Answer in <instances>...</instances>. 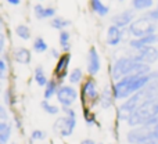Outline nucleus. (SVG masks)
<instances>
[{"mask_svg":"<svg viewBox=\"0 0 158 144\" xmlns=\"http://www.w3.org/2000/svg\"><path fill=\"white\" fill-rule=\"evenodd\" d=\"M156 44H158V32L143 36V38H132L129 40V47L133 51H139L147 46H156Z\"/></svg>","mask_w":158,"mask_h":144,"instance_id":"12","label":"nucleus"},{"mask_svg":"<svg viewBox=\"0 0 158 144\" xmlns=\"http://www.w3.org/2000/svg\"><path fill=\"white\" fill-rule=\"evenodd\" d=\"M63 111H64V115H67V117L77 118V112H75V109H72V107H68V108H63Z\"/></svg>","mask_w":158,"mask_h":144,"instance_id":"35","label":"nucleus"},{"mask_svg":"<svg viewBox=\"0 0 158 144\" xmlns=\"http://www.w3.org/2000/svg\"><path fill=\"white\" fill-rule=\"evenodd\" d=\"M40 107H42V109H43L46 114H49V115H57L58 112H60L58 107L54 105V104H52L49 100H46V98L40 103Z\"/></svg>","mask_w":158,"mask_h":144,"instance_id":"26","label":"nucleus"},{"mask_svg":"<svg viewBox=\"0 0 158 144\" xmlns=\"http://www.w3.org/2000/svg\"><path fill=\"white\" fill-rule=\"evenodd\" d=\"M56 97H57L58 103L63 105V108H68L75 104L78 98V92L72 84H60Z\"/></svg>","mask_w":158,"mask_h":144,"instance_id":"8","label":"nucleus"},{"mask_svg":"<svg viewBox=\"0 0 158 144\" xmlns=\"http://www.w3.org/2000/svg\"><path fill=\"white\" fill-rule=\"evenodd\" d=\"M83 119H85V122H86L89 126L96 125V122H97L96 114H94V112L90 111L89 108H83Z\"/></svg>","mask_w":158,"mask_h":144,"instance_id":"29","label":"nucleus"},{"mask_svg":"<svg viewBox=\"0 0 158 144\" xmlns=\"http://www.w3.org/2000/svg\"><path fill=\"white\" fill-rule=\"evenodd\" d=\"M150 80L151 78L150 73H148V75H129L122 78L121 80L114 82L112 93H114L115 100H126V98H129L131 96L140 92Z\"/></svg>","mask_w":158,"mask_h":144,"instance_id":"2","label":"nucleus"},{"mask_svg":"<svg viewBox=\"0 0 158 144\" xmlns=\"http://www.w3.org/2000/svg\"><path fill=\"white\" fill-rule=\"evenodd\" d=\"M126 142L129 144H158V136L150 126H136L126 133Z\"/></svg>","mask_w":158,"mask_h":144,"instance_id":"4","label":"nucleus"},{"mask_svg":"<svg viewBox=\"0 0 158 144\" xmlns=\"http://www.w3.org/2000/svg\"><path fill=\"white\" fill-rule=\"evenodd\" d=\"M7 75V65H6V61L3 58H0V80L6 79Z\"/></svg>","mask_w":158,"mask_h":144,"instance_id":"33","label":"nucleus"},{"mask_svg":"<svg viewBox=\"0 0 158 144\" xmlns=\"http://www.w3.org/2000/svg\"><path fill=\"white\" fill-rule=\"evenodd\" d=\"M146 100H158V80H150L142 89Z\"/></svg>","mask_w":158,"mask_h":144,"instance_id":"18","label":"nucleus"},{"mask_svg":"<svg viewBox=\"0 0 158 144\" xmlns=\"http://www.w3.org/2000/svg\"><path fill=\"white\" fill-rule=\"evenodd\" d=\"M158 29V24L154 22L147 15H142L136 18L128 28V33L132 38H143V36L156 33Z\"/></svg>","mask_w":158,"mask_h":144,"instance_id":"5","label":"nucleus"},{"mask_svg":"<svg viewBox=\"0 0 158 144\" xmlns=\"http://www.w3.org/2000/svg\"><path fill=\"white\" fill-rule=\"evenodd\" d=\"M158 117V100L144 101L136 111L132 114L126 123L129 128L136 126H150L153 128L156 125V118Z\"/></svg>","mask_w":158,"mask_h":144,"instance_id":"3","label":"nucleus"},{"mask_svg":"<svg viewBox=\"0 0 158 144\" xmlns=\"http://www.w3.org/2000/svg\"><path fill=\"white\" fill-rule=\"evenodd\" d=\"M157 123H158V117L156 118V125H157ZM156 125H154V126H156Z\"/></svg>","mask_w":158,"mask_h":144,"instance_id":"45","label":"nucleus"},{"mask_svg":"<svg viewBox=\"0 0 158 144\" xmlns=\"http://www.w3.org/2000/svg\"><path fill=\"white\" fill-rule=\"evenodd\" d=\"M107 44L108 46H118V44L121 43V42L123 40V29H121V28L115 27V25H110L108 29H107Z\"/></svg>","mask_w":158,"mask_h":144,"instance_id":"14","label":"nucleus"},{"mask_svg":"<svg viewBox=\"0 0 158 144\" xmlns=\"http://www.w3.org/2000/svg\"><path fill=\"white\" fill-rule=\"evenodd\" d=\"M32 49H33V51H36V53H39V54H42V53H46L47 50H49V46H47L46 40H44L43 38L38 36V38L33 40Z\"/></svg>","mask_w":158,"mask_h":144,"instance_id":"24","label":"nucleus"},{"mask_svg":"<svg viewBox=\"0 0 158 144\" xmlns=\"http://www.w3.org/2000/svg\"><path fill=\"white\" fill-rule=\"evenodd\" d=\"M11 90L10 89H7L6 90V93H4V103L7 104V105H11V104H14V98H13V96H11Z\"/></svg>","mask_w":158,"mask_h":144,"instance_id":"34","label":"nucleus"},{"mask_svg":"<svg viewBox=\"0 0 158 144\" xmlns=\"http://www.w3.org/2000/svg\"><path fill=\"white\" fill-rule=\"evenodd\" d=\"M8 125H10L8 119H4V118H0V130H3L4 128H7Z\"/></svg>","mask_w":158,"mask_h":144,"instance_id":"38","label":"nucleus"},{"mask_svg":"<svg viewBox=\"0 0 158 144\" xmlns=\"http://www.w3.org/2000/svg\"><path fill=\"white\" fill-rule=\"evenodd\" d=\"M0 118H4V119H8V114L6 111V108L0 104Z\"/></svg>","mask_w":158,"mask_h":144,"instance_id":"39","label":"nucleus"},{"mask_svg":"<svg viewBox=\"0 0 158 144\" xmlns=\"http://www.w3.org/2000/svg\"><path fill=\"white\" fill-rule=\"evenodd\" d=\"M10 137H11V123L3 130H0V144H8Z\"/></svg>","mask_w":158,"mask_h":144,"instance_id":"30","label":"nucleus"},{"mask_svg":"<svg viewBox=\"0 0 158 144\" xmlns=\"http://www.w3.org/2000/svg\"><path fill=\"white\" fill-rule=\"evenodd\" d=\"M75 128H77V118H71V117H60L57 118V121L53 125V130L57 134H60L61 137H68L74 133Z\"/></svg>","mask_w":158,"mask_h":144,"instance_id":"7","label":"nucleus"},{"mask_svg":"<svg viewBox=\"0 0 158 144\" xmlns=\"http://www.w3.org/2000/svg\"><path fill=\"white\" fill-rule=\"evenodd\" d=\"M135 19H136L135 10L133 8H128V10H123V11H121V13H118L117 15L112 17L111 22H112V25L121 28V29H125V28L128 29L129 25H131Z\"/></svg>","mask_w":158,"mask_h":144,"instance_id":"11","label":"nucleus"},{"mask_svg":"<svg viewBox=\"0 0 158 144\" xmlns=\"http://www.w3.org/2000/svg\"><path fill=\"white\" fill-rule=\"evenodd\" d=\"M10 4H13V6H18L19 4V0H7Z\"/></svg>","mask_w":158,"mask_h":144,"instance_id":"42","label":"nucleus"},{"mask_svg":"<svg viewBox=\"0 0 158 144\" xmlns=\"http://www.w3.org/2000/svg\"><path fill=\"white\" fill-rule=\"evenodd\" d=\"M83 79V71L81 68H74L68 75L69 84H77Z\"/></svg>","mask_w":158,"mask_h":144,"instance_id":"28","label":"nucleus"},{"mask_svg":"<svg viewBox=\"0 0 158 144\" xmlns=\"http://www.w3.org/2000/svg\"><path fill=\"white\" fill-rule=\"evenodd\" d=\"M90 7H92V10L100 17H106L107 14L110 13V7L104 4L101 0H90Z\"/></svg>","mask_w":158,"mask_h":144,"instance_id":"21","label":"nucleus"},{"mask_svg":"<svg viewBox=\"0 0 158 144\" xmlns=\"http://www.w3.org/2000/svg\"><path fill=\"white\" fill-rule=\"evenodd\" d=\"M71 24V22L68 21V19H65V18H63V17H54V18L52 19V22H50V25H52V28H54V29H57V31H64L68 25Z\"/></svg>","mask_w":158,"mask_h":144,"instance_id":"25","label":"nucleus"},{"mask_svg":"<svg viewBox=\"0 0 158 144\" xmlns=\"http://www.w3.org/2000/svg\"><path fill=\"white\" fill-rule=\"evenodd\" d=\"M2 89H3V86H2V80H0V94H2Z\"/></svg>","mask_w":158,"mask_h":144,"instance_id":"44","label":"nucleus"},{"mask_svg":"<svg viewBox=\"0 0 158 144\" xmlns=\"http://www.w3.org/2000/svg\"><path fill=\"white\" fill-rule=\"evenodd\" d=\"M151 71L153 68L150 65L136 61L133 56H126V57L117 58L112 63L111 78L114 79V82H117L129 75H148Z\"/></svg>","mask_w":158,"mask_h":144,"instance_id":"1","label":"nucleus"},{"mask_svg":"<svg viewBox=\"0 0 158 144\" xmlns=\"http://www.w3.org/2000/svg\"><path fill=\"white\" fill-rule=\"evenodd\" d=\"M135 11H148L154 7V0H131Z\"/></svg>","mask_w":158,"mask_h":144,"instance_id":"22","label":"nucleus"},{"mask_svg":"<svg viewBox=\"0 0 158 144\" xmlns=\"http://www.w3.org/2000/svg\"><path fill=\"white\" fill-rule=\"evenodd\" d=\"M153 129H154V132H156V134L158 136V123H157L156 126H153Z\"/></svg>","mask_w":158,"mask_h":144,"instance_id":"43","label":"nucleus"},{"mask_svg":"<svg viewBox=\"0 0 158 144\" xmlns=\"http://www.w3.org/2000/svg\"><path fill=\"white\" fill-rule=\"evenodd\" d=\"M69 64H71V54H69V53H63L61 57L57 60V64H56V67H54V79L58 83H61V82L69 75L68 73Z\"/></svg>","mask_w":158,"mask_h":144,"instance_id":"10","label":"nucleus"},{"mask_svg":"<svg viewBox=\"0 0 158 144\" xmlns=\"http://www.w3.org/2000/svg\"><path fill=\"white\" fill-rule=\"evenodd\" d=\"M50 57L54 58V60H58V58L61 57V54H60V51H58L57 49H52L50 50Z\"/></svg>","mask_w":158,"mask_h":144,"instance_id":"36","label":"nucleus"},{"mask_svg":"<svg viewBox=\"0 0 158 144\" xmlns=\"http://www.w3.org/2000/svg\"><path fill=\"white\" fill-rule=\"evenodd\" d=\"M33 13L35 17L39 19H46V18H54L56 15V8L53 7H44L42 4H36L33 7Z\"/></svg>","mask_w":158,"mask_h":144,"instance_id":"17","label":"nucleus"},{"mask_svg":"<svg viewBox=\"0 0 158 144\" xmlns=\"http://www.w3.org/2000/svg\"><path fill=\"white\" fill-rule=\"evenodd\" d=\"M58 87H60V83H58L56 79H49L47 84L44 86V92H43L44 98H46V100H50V98H53L54 96H57Z\"/></svg>","mask_w":158,"mask_h":144,"instance_id":"19","label":"nucleus"},{"mask_svg":"<svg viewBox=\"0 0 158 144\" xmlns=\"http://www.w3.org/2000/svg\"><path fill=\"white\" fill-rule=\"evenodd\" d=\"M86 67H87V72L90 76H94L100 72L101 69V60L98 51L96 47H90L87 51V57H86Z\"/></svg>","mask_w":158,"mask_h":144,"instance_id":"13","label":"nucleus"},{"mask_svg":"<svg viewBox=\"0 0 158 144\" xmlns=\"http://www.w3.org/2000/svg\"><path fill=\"white\" fill-rule=\"evenodd\" d=\"M46 137H47L46 132L40 130V129H35V130L31 133V139L35 140V142H42V140H44Z\"/></svg>","mask_w":158,"mask_h":144,"instance_id":"31","label":"nucleus"},{"mask_svg":"<svg viewBox=\"0 0 158 144\" xmlns=\"http://www.w3.org/2000/svg\"><path fill=\"white\" fill-rule=\"evenodd\" d=\"M82 101L86 105H96L100 101V92H98L97 87V82L96 79H93V76L87 78L86 80L82 84Z\"/></svg>","mask_w":158,"mask_h":144,"instance_id":"6","label":"nucleus"},{"mask_svg":"<svg viewBox=\"0 0 158 144\" xmlns=\"http://www.w3.org/2000/svg\"><path fill=\"white\" fill-rule=\"evenodd\" d=\"M135 57V60L139 63L147 64V65H154L158 63V47L157 46H147L144 49L135 51V54H132Z\"/></svg>","mask_w":158,"mask_h":144,"instance_id":"9","label":"nucleus"},{"mask_svg":"<svg viewBox=\"0 0 158 144\" xmlns=\"http://www.w3.org/2000/svg\"><path fill=\"white\" fill-rule=\"evenodd\" d=\"M4 44H6V36L0 32V54H2L3 50H4Z\"/></svg>","mask_w":158,"mask_h":144,"instance_id":"37","label":"nucleus"},{"mask_svg":"<svg viewBox=\"0 0 158 144\" xmlns=\"http://www.w3.org/2000/svg\"><path fill=\"white\" fill-rule=\"evenodd\" d=\"M146 15L148 17V18H151L154 22H157L158 24V4L157 6H154L151 10H148L147 13H146Z\"/></svg>","mask_w":158,"mask_h":144,"instance_id":"32","label":"nucleus"},{"mask_svg":"<svg viewBox=\"0 0 158 144\" xmlns=\"http://www.w3.org/2000/svg\"><path fill=\"white\" fill-rule=\"evenodd\" d=\"M13 57H14V61L21 64V65H28L32 61V54L25 47H17L13 53Z\"/></svg>","mask_w":158,"mask_h":144,"instance_id":"16","label":"nucleus"},{"mask_svg":"<svg viewBox=\"0 0 158 144\" xmlns=\"http://www.w3.org/2000/svg\"><path fill=\"white\" fill-rule=\"evenodd\" d=\"M150 78L151 80H158V69H153L150 72Z\"/></svg>","mask_w":158,"mask_h":144,"instance_id":"40","label":"nucleus"},{"mask_svg":"<svg viewBox=\"0 0 158 144\" xmlns=\"http://www.w3.org/2000/svg\"><path fill=\"white\" fill-rule=\"evenodd\" d=\"M33 79H35V82H36V84H38V86H40V87L46 86L47 82H49V79H47L43 67H36V68H35V73H33Z\"/></svg>","mask_w":158,"mask_h":144,"instance_id":"23","label":"nucleus"},{"mask_svg":"<svg viewBox=\"0 0 158 144\" xmlns=\"http://www.w3.org/2000/svg\"><path fill=\"white\" fill-rule=\"evenodd\" d=\"M81 144H96L94 140H92V139H83L81 142Z\"/></svg>","mask_w":158,"mask_h":144,"instance_id":"41","label":"nucleus"},{"mask_svg":"<svg viewBox=\"0 0 158 144\" xmlns=\"http://www.w3.org/2000/svg\"><path fill=\"white\" fill-rule=\"evenodd\" d=\"M118 2H121V3H122V2H123V0H118Z\"/></svg>","mask_w":158,"mask_h":144,"instance_id":"46","label":"nucleus"},{"mask_svg":"<svg viewBox=\"0 0 158 144\" xmlns=\"http://www.w3.org/2000/svg\"><path fill=\"white\" fill-rule=\"evenodd\" d=\"M15 35L18 36L19 39H22V40H29L31 39V29L27 27V25L21 24L15 28Z\"/></svg>","mask_w":158,"mask_h":144,"instance_id":"27","label":"nucleus"},{"mask_svg":"<svg viewBox=\"0 0 158 144\" xmlns=\"http://www.w3.org/2000/svg\"><path fill=\"white\" fill-rule=\"evenodd\" d=\"M114 101H115V97H114V93H112V87L110 86H106L103 89V92L100 93V107L103 109H108L114 105Z\"/></svg>","mask_w":158,"mask_h":144,"instance_id":"15","label":"nucleus"},{"mask_svg":"<svg viewBox=\"0 0 158 144\" xmlns=\"http://www.w3.org/2000/svg\"><path fill=\"white\" fill-rule=\"evenodd\" d=\"M58 43H60L63 53H69V50H71V33L65 29L61 31L60 36H58Z\"/></svg>","mask_w":158,"mask_h":144,"instance_id":"20","label":"nucleus"}]
</instances>
